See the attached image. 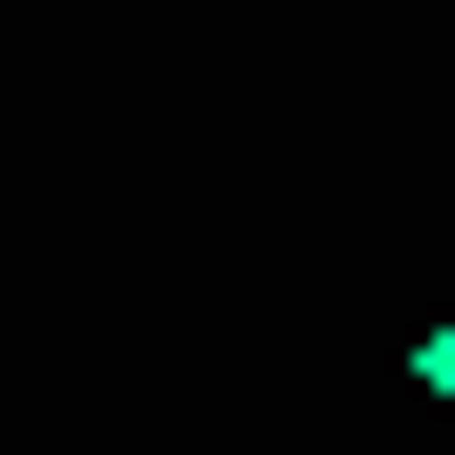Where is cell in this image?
<instances>
[{
  "label": "cell",
  "mask_w": 455,
  "mask_h": 455,
  "mask_svg": "<svg viewBox=\"0 0 455 455\" xmlns=\"http://www.w3.org/2000/svg\"><path fill=\"white\" fill-rule=\"evenodd\" d=\"M414 394H435V414H455V311H435V331H414Z\"/></svg>",
  "instance_id": "6da1fadb"
}]
</instances>
